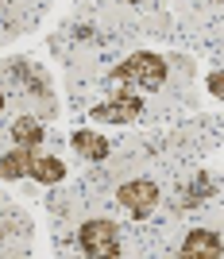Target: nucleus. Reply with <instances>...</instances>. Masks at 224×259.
I'll list each match as a JSON object with an SVG mask.
<instances>
[{"label":"nucleus","instance_id":"8","mask_svg":"<svg viewBox=\"0 0 224 259\" xmlns=\"http://www.w3.org/2000/svg\"><path fill=\"white\" fill-rule=\"evenodd\" d=\"M12 140H16V147H27V151H35V147L43 143V124H39L35 116L12 120Z\"/></svg>","mask_w":224,"mask_h":259},{"label":"nucleus","instance_id":"9","mask_svg":"<svg viewBox=\"0 0 224 259\" xmlns=\"http://www.w3.org/2000/svg\"><path fill=\"white\" fill-rule=\"evenodd\" d=\"M31 178L39 186H58L66 178V166L54 159V155H35L31 159Z\"/></svg>","mask_w":224,"mask_h":259},{"label":"nucleus","instance_id":"6","mask_svg":"<svg viewBox=\"0 0 224 259\" xmlns=\"http://www.w3.org/2000/svg\"><path fill=\"white\" fill-rule=\"evenodd\" d=\"M74 151L81 155V159H89V162H101V159H108V140L105 136H97V132H89V128H81V132H74Z\"/></svg>","mask_w":224,"mask_h":259},{"label":"nucleus","instance_id":"4","mask_svg":"<svg viewBox=\"0 0 224 259\" xmlns=\"http://www.w3.org/2000/svg\"><path fill=\"white\" fill-rule=\"evenodd\" d=\"M139 112H143V101L136 93H116L112 101L97 105L89 112V120L93 124H131V120H139Z\"/></svg>","mask_w":224,"mask_h":259},{"label":"nucleus","instance_id":"10","mask_svg":"<svg viewBox=\"0 0 224 259\" xmlns=\"http://www.w3.org/2000/svg\"><path fill=\"white\" fill-rule=\"evenodd\" d=\"M209 93H213L216 101H224V70H213V74H209Z\"/></svg>","mask_w":224,"mask_h":259},{"label":"nucleus","instance_id":"7","mask_svg":"<svg viewBox=\"0 0 224 259\" xmlns=\"http://www.w3.org/2000/svg\"><path fill=\"white\" fill-rule=\"evenodd\" d=\"M31 159H35V151H27V147L8 151L4 162H0V178H8V182H16V178H31Z\"/></svg>","mask_w":224,"mask_h":259},{"label":"nucleus","instance_id":"5","mask_svg":"<svg viewBox=\"0 0 224 259\" xmlns=\"http://www.w3.org/2000/svg\"><path fill=\"white\" fill-rule=\"evenodd\" d=\"M178 255L182 259H220L224 255V240L216 236V232H209V228H193L190 236L182 240Z\"/></svg>","mask_w":224,"mask_h":259},{"label":"nucleus","instance_id":"2","mask_svg":"<svg viewBox=\"0 0 224 259\" xmlns=\"http://www.w3.org/2000/svg\"><path fill=\"white\" fill-rule=\"evenodd\" d=\"M77 244L85 255H120V228L116 221H105V217H93L77 228Z\"/></svg>","mask_w":224,"mask_h":259},{"label":"nucleus","instance_id":"1","mask_svg":"<svg viewBox=\"0 0 224 259\" xmlns=\"http://www.w3.org/2000/svg\"><path fill=\"white\" fill-rule=\"evenodd\" d=\"M112 81H139L143 89H159L162 81H166V62H162L159 54L151 51H139L131 54V58H124L120 66H112Z\"/></svg>","mask_w":224,"mask_h":259},{"label":"nucleus","instance_id":"3","mask_svg":"<svg viewBox=\"0 0 224 259\" xmlns=\"http://www.w3.org/2000/svg\"><path fill=\"white\" fill-rule=\"evenodd\" d=\"M120 205L128 209L136 221H143V217L155 213V205H159V186L151 182V178H136V182H124L120 186Z\"/></svg>","mask_w":224,"mask_h":259}]
</instances>
